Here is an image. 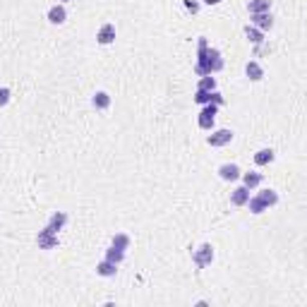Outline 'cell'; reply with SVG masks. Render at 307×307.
Listing matches in <instances>:
<instances>
[{
	"instance_id": "7",
	"label": "cell",
	"mask_w": 307,
	"mask_h": 307,
	"mask_svg": "<svg viewBox=\"0 0 307 307\" xmlns=\"http://www.w3.org/2000/svg\"><path fill=\"white\" fill-rule=\"evenodd\" d=\"M252 24L259 32H266L274 27V17H271V12H257V15H252Z\"/></svg>"
},
{
	"instance_id": "16",
	"label": "cell",
	"mask_w": 307,
	"mask_h": 307,
	"mask_svg": "<svg viewBox=\"0 0 307 307\" xmlns=\"http://www.w3.org/2000/svg\"><path fill=\"white\" fill-rule=\"evenodd\" d=\"M247 10H250V15L271 12V0H250V3H247Z\"/></svg>"
},
{
	"instance_id": "5",
	"label": "cell",
	"mask_w": 307,
	"mask_h": 307,
	"mask_svg": "<svg viewBox=\"0 0 307 307\" xmlns=\"http://www.w3.org/2000/svg\"><path fill=\"white\" fill-rule=\"evenodd\" d=\"M233 137H235L233 130H216L207 137V144L209 146H226V144L233 142Z\"/></svg>"
},
{
	"instance_id": "15",
	"label": "cell",
	"mask_w": 307,
	"mask_h": 307,
	"mask_svg": "<svg viewBox=\"0 0 307 307\" xmlns=\"http://www.w3.org/2000/svg\"><path fill=\"white\" fill-rule=\"evenodd\" d=\"M91 106L96 110H106L110 106V96L106 94V91H96L94 96H91Z\"/></svg>"
},
{
	"instance_id": "25",
	"label": "cell",
	"mask_w": 307,
	"mask_h": 307,
	"mask_svg": "<svg viewBox=\"0 0 307 307\" xmlns=\"http://www.w3.org/2000/svg\"><path fill=\"white\" fill-rule=\"evenodd\" d=\"M10 96H12V91H10V89H8V87H0V108L10 103Z\"/></svg>"
},
{
	"instance_id": "21",
	"label": "cell",
	"mask_w": 307,
	"mask_h": 307,
	"mask_svg": "<svg viewBox=\"0 0 307 307\" xmlns=\"http://www.w3.org/2000/svg\"><path fill=\"white\" fill-rule=\"evenodd\" d=\"M197 89H202V91H214L216 89V79L211 75H204V77H199V84Z\"/></svg>"
},
{
	"instance_id": "13",
	"label": "cell",
	"mask_w": 307,
	"mask_h": 307,
	"mask_svg": "<svg viewBox=\"0 0 307 307\" xmlns=\"http://www.w3.org/2000/svg\"><path fill=\"white\" fill-rule=\"evenodd\" d=\"M96 274L103 276V278H110V276L118 274V264H113V262H108V259H103V262L96 264Z\"/></svg>"
},
{
	"instance_id": "20",
	"label": "cell",
	"mask_w": 307,
	"mask_h": 307,
	"mask_svg": "<svg viewBox=\"0 0 307 307\" xmlns=\"http://www.w3.org/2000/svg\"><path fill=\"white\" fill-rule=\"evenodd\" d=\"M245 36H247V39H250L252 44H257V46H259V44L264 41V32H259L257 27H250V24L245 27Z\"/></svg>"
},
{
	"instance_id": "27",
	"label": "cell",
	"mask_w": 307,
	"mask_h": 307,
	"mask_svg": "<svg viewBox=\"0 0 307 307\" xmlns=\"http://www.w3.org/2000/svg\"><path fill=\"white\" fill-rule=\"evenodd\" d=\"M211 103H214V106H223V96H221L216 89L211 91Z\"/></svg>"
},
{
	"instance_id": "23",
	"label": "cell",
	"mask_w": 307,
	"mask_h": 307,
	"mask_svg": "<svg viewBox=\"0 0 307 307\" xmlns=\"http://www.w3.org/2000/svg\"><path fill=\"white\" fill-rule=\"evenodd\" d=\"M247 204H250V211H252V214H257V216L266 211V207H264V202L259 197H250V199H247Z\"/></svg>"
},
{
	"instance_id": "8",
	"label": "cell",
	"mask_w": 307,
	"mask_h": 307,
	"mask_svg": "<svg viewBox=\"0 0 307 307\" xmlns=\"http://www.w3.org/2000/svg\"><path fill=\"white\" fill-rule=\"evenodd\" d=\"M247 199H250V190H247L245 185L235 187V190L230 192V204H233V207H245Z\"/></svg>"
},
{
	"instance_id": "12",
	"label": "cell",
	"mask_w": 307,
	"mask_h": 307,
	"mask_svg": "<svg viewBox=\"0 0 307 307\" xmlns=\"http://www.w3.org/2000/svg\"><path fill=\"white\" fill-rule=\"evenodd\" d=\"M67 223V214L65 211H55L53 216L48 219V228L53 230V233H58V230H63Z\"/></svg>"
},
{
	"instance_id": "1",
	"label": "cell",
	"mask_w": 307,
	"mask_h": 307,
	"mask_svg": "<svg viewBox=\"0 0 307 307\" xmlns=\"http://www.w3.org/2000/svg\"><path fill=\"white\" fill-rule=\"evenodd\" d=\"M223 70V55H221L219 48H209L207 39L202 36L197 46V65H195V72L199 77L204 75H214V72H221Z\"/></svg>"
},
{
	"instance_id": "3",
	"label": "cell",
	"mask_w": 307,
	"mask_h": 307,
	"mask_svg": "<svg viewBox=\"0 0 307 307\" xmlns=\"http://www.w3.org/2000/svg\"><path fill=\"white\" fill-rule=\"evenodd\" d=\"M216 113H219V106H214V103H207L204 108L199 110L197 125L202 127V130H211V127H214V122H216Z\"/></svg>"
},
{
	"instance_id": "10",
	"label": "cell",
	"mask_w": 307,
	"mask_h": 307,
	"mask_svg": "<svg viewBox=\"0 0 307 307\" xmlns=\"http://www.w3.org/2000/svg\"><path fill=\"white\" fill-rule=\"evenodd\" d=\"M219 178L221 180H238L240 178V168L235 164H223L219 168Z\"/></svg>"
},
{
	"instance_id": "22",
	"label": "cell",
	"mask_w": 307,
	"mask_h": 307,
	"mask_svg": "<svg viewBox=\"0 0 307 307\" xmlns=\"http://www.w3.org/2000/svg\"><path fill=\"white\" fill-rule=\"evenodd\" d=\"M110 245H115L118 250H127V247H130V238H127L125 233H115L113 240H110Z\"/></svg>"
},
{
	"instance_id": "9",
	"label": "cell",
	"mask_w": 307,
	"mask_h": 307,
	"mask_svg": "<svg viewBox=\"0 0 307 307\" xmlns=\"http://www.w3.org/2000/svg\"><path fill=\"white\" fill-rule=\"evenodd\" d=\"M67 20V10L63 3H58V5H53L51 10H48V22L51 24H63Z\"/></svg>"
},
{
	"instance_id": "18",
	"label": "cell",
	"mask_w": 307,
	"mask_h": 307,
	"mask_svg": "<svg viewBox=\"0 0 307 307\" xmlns=\"http://www.w3.org/2000/svg\"><path fill=\"white\" fill-rule=\"evenodd\" d=\"M259 183H262V173H254V171H250V173H245V176H242V185L247 187V190H254Z\"/></svg>"
},
{
	"instance_id": "19",
	"label": "cell",
	"mask_w": 307,
	"mask_h": 307,
	"mask_svg": "<svg viewBox=\"0 0 307 307\" xmlns=\"http://www.w3.org/2000/svg\"><path fill=\"white\" fill-rule=\"evenodd\" d=\"M106 259L113 264H120L122 259H125V250H118L115 245H110L108 250H106Z\"/></svg>"
},
{
	"instance_id": "28",
	"label": "cell",
	"mask_w": 307,
	"mask_h": 307,
	"mask_svg": "<svg viewBox=\"0 0 307 307\" xmlns=\"http://www.w3.org/2000/svg\"><path fill=\"white\" fill-rule=\"evenodd\" d=\"M202 3H204V5H219L221 0H202Z\"/></svg>"
},
{
	"instance_id": "4",
	"label": "cell",
	"mask_w": 307,
	"mask_h": 307,
	"mask_svg": "<svg viewBox=\"0 0 307 307\" xmlns=\"http://www.w3.org/2000/svg\"><path fill=\"white\" fill-rule=\"evenodd\" d=\"M36 245H39V250H53V247H58V233H53V230L46 226L44 230H39Z\"/></svg>"
},
{
	"instance_id": "29",
	"label": "cell",
	"mask_w": 307,
	"mask_h": 307,
	"mask_svg": "<svg viewBox=\"0 0 307 307\" xmlns=\"http://www.w3.org/2000/svg\"><path fill=\"white\" fill-rule=\"evenodd\" d=\"M58 3H63V5H65V3H70V0H58Z\"/></svg>"
},
{
	"instance_id": "11",
	"label": "cell",
	"mask_w": 307,
	"mask_h": 307,
	"mask_svg": "<svg viewBox=\"0 0 307 307\" xmlns=\"http://www.w3.org/2000/svg\"><path fill=\"white\" fill-rule=\"evenodd\" d=\"M245 75H247V79H252V82H262L264 79V70L259 63H254V60H250L247 65H245Z\"/></svg>"
},
{
	"instance_id": "14",
	"label": "cell",
	"mask_w": 307,
	"mask_h": 307,
	"mask_svg": "<svg viewBox=\"0 0 307 307\" xmlns=\"http://www.w3.org/2000/svg\"><path fill=\"white\" fill-rule=\"evenodd\" d=\"M274 159H276L274 149H259V151L254 154V164H257V166H269Z\"/></svg>"
},
{
	"instance_id": "6",
	"label": "cell",
	"mask_w": 307,
	"mask_h": 307,
	"mask_svg": "<svg viewBox=\"0 0 307 307\" xmlns=\"http://www.w3.org/2000/svg\"><path fill=\"white\" fill-rule=\"evenodd\" d=\"M96 41H99L101 46L113 44V41H115V24H103L99 29V34H96Z\"/></svg>"
},
{
	"instance_id": "24",
	"label": "cell",
	"mask_w": 307,
	"mask_h": 307,
	"mask_svg": "<svg viewBox=\"0 0 307 307\" xmlns=\"http://www.w3.org/2000/svg\"><path fill=\"white\" fill-rule=\"evenodd\" d=\"M195 101H197L199 106H207V103H211V91H202V89H197Z\"/></svg>"
},
{
	"instance_id": "26",
	"label": "cell",
	"mask_w": 307,
	"mask_h": 307,
	"mask_svg": "<svg viewBox=\"0 0 307 307\" xmlns=\"http://www.w3.org/2000/svg\"><path fill=\"white\" fill-rule=\"evenodd\" d=\"M185 10L195 15V12H199V3H195V0H185Z\"/></svg>"
},
{
	"instance_id": "17",
	"label": "cell",
	"mask_w": 307,
	"mask_h": 307,
	"mask_svg": "<svg viewBox=\"0 0 307 307\" xmlns=\"http://www.w3.org/2000/svg\"><path fill=\"white\" fill-rule=\"evenodd\" d=\"M257 197L262 199L266 209H269V207H276V204H278V192H276V190H262Z\"/></svg>"
},
{
	"instance_id": "2",
	"label": "cell",
	"mask_w": 307,
	"mask_h": 307,
	"mask_svg": "<svg viewBox=\"0 0 307 307\" xmlns=\"http://www.w3.org/2000/svg\"><path fill=\"white\" fill-rule=\"evenodd\" d=\"M192 262L197 264L199 269H204V266H209V264L214 262V247H211L209 242H204V245H199L197 250L192 252Z\"/></svg>"
}]
</instances>
